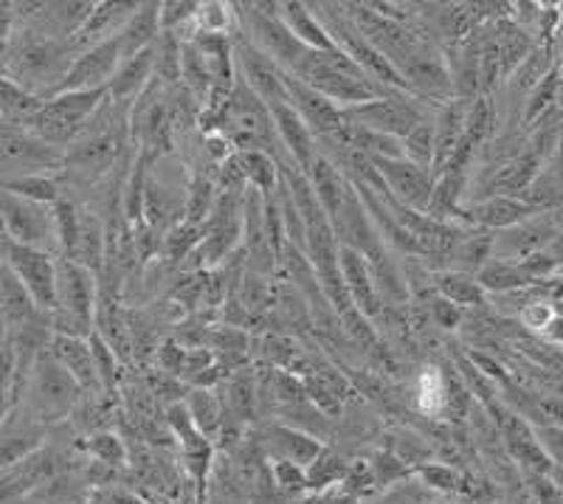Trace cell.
<instances>
[{
  "label": "cell",
  "mask_w": 563,
  "mask_h": 504,
  "mask_svg": "<svg viewBox=\"0 0 563 504\" xmlns=\"http://www.w3.org/2000/svg\"><path fill=\"white\" fill-rule=\"evenodd\" d=\"M124 52L122 40H104V43L93 45L88 52L77 54L70 63L68 74L59 83L57 94H68V90H102L113 83L115 70L122 68ZM54 94V96H57Z\"/></svg>",
  "instance_id": "30bf717a"
},
{
  "label": "cell",
  "mask_w": 563,
  "mask_h": 504,
  "mask_svg": "<svg viewBox=\"0 0 563 504\" xmlns=\"http://www.w3.org/2000/svg\"><path fill=\"white\" fill-rule=\"evenodd\" d=\"M541 336H544L547 344L563 347V319H561V316H555V319L550 321V327H547V330L541 332Z\"/></svg>",
  "instance_id": "db71d44e"
},
{
  "label": "cell",
  "mask_w": 563,
  "mask_h": 504,
  "mask_svg": "<svg viewBox=\"0 0 563 504\" xmlns=\"http://www.w3.org/2000/svg\"><path fill=\"white\" fill-rule=\"evenodd\" d=\"M155 57V79L167 88H175L180 83V63H184V40L173 32H161V37L153 45Z\"/></svg>",
  "instance_id": "74e56055"
},
{
  "label": "cell",
  "mask_w": 563,
  "mask_h": 504,
  "mask_svg": "<svg viewBox=\"0 0 563 504\" xmlns=\"http://www.w3.org/2000/svg\"><path fill=\"white\" fill-rule=\"evenodd\" d=\"M525 491L530 504H563V491L552 473H525Z\"/></svg>",
  "instance_id": "7dc6e473"
},
{
  "label": "cell",
  "mask_w": 563,
  "mask_h": 504,
  "mask_svg": "<svg viewBox=\"0 0 563 504\" xmlns=\"http://www.w3.org/2000/svg\"><path fill=\"white\" fill-rule=\"evenodd\" d=\"M234 59H238V74L251 90H254L265 105L290 102L288 88H285V70L274 63L265 52H260L245 34H234Z\"/></svg>",
  "instance_id": "8fae6325"
},
{
  "label": "cell",
  "mask_w": 563,
  "mask_h": 504,
  "mask_svg": "<svg viewBox=\"0 0 563 504\" xmlns=\"http://www.w3.org/2000/svg\"><path fill=\"white\" fill-rule=\"evenodd\" d=\"M369 468L378 485H395V482H400V479L415 476V471H411V468L406 465L395 451H378L369 460Z\"/></svg>",
  "instance_id": "bcb514c9"
},
{
  "label": "cell",
  "mask_w": 563,
  "mask_h": 504,
  "mask_svg": "<svg viewBox=\"0 0 563 504\" xmlns=\"http://www.w3.org/2000/svg\"><path fill=\"white\" fill-rule=\"evenodd\" d=\"M471 102L465 99H454V102L442 105L434 116V166L431 173L437 175L449 166V161L454 158V153L460 150L462 139H465V119Z\"/></svg>",
  "instance_id": "603a6c76"
},
{
  "label": "cell",
  "mask_w": 563,
  "mask_h": 504,
  "mask_svg": "<svg viewBox=\"0 0 563 504\" xmlns=\"http://www.w3.org/2000/svg\"><path fill=\"white\" fill-rule=\"evenodd\" d=\"M434 294L454 302L462 310H479L487 305V294L479 280L474 274H462V271H434Z\"/></svg>",
  "instance_id": "f1b7e54d"
},
{
  "label": "cell",
  "mask_w": 563,
  "mask_h": 504,
  "mask_svg": "<svg viewBox=\"0 0 563 504\" xmlns=\"http://www.w3.org/2000/svg\"><path fill=\"white\" fill-rule=\"evenodd\" d=\"M158 37H161V3H139L133 18L128 20V26H124L122 34H119L124 59L144 52V48H153Z\"/></svg>",
  "instance_id": "f546056e"
},
{
  "label": "cell",
  "mask_w": 563,
  "mask_h": 504,
  "mask_svg": "<svg viewBox=\"0 0 563 504\" xmlns=\"http://www.w3.org/2000/svg\"><path fill=\"white\" fill-rule=\"evenodd\" d=\"M415 476L434 493H454L462 487V471L445 462H422L415 468Z\"/></svg>",
  "instance_id": "ee69618b"
},
{
  "label": "cell",
  "mask_w": 563,
  "mask_h": 504,
  "mask_svg": "<svg viewBox=\"0 0 563 504\" xmlns=\"http://www.w3.org/2000/svg\"><path fill=\"white\" fill-rule=\"evenodd\" d=\"M490 260H493V231L467 229L465 237H462V243L456 245L454 256H451L449 269L476 276Z\"/></svg>",
  "instance_id": "1f68e13d"
},
{
  "label": "cell",
  "mask_w": 563,
  "mask_h": 504,
  "mask_svg": "<svg viewBox=\"0 0 563 504\" xmlns=\"http://www.w3.org/2000/svg\"><path fill=\"white\" fill-rule=\"evenodd\" d=\"M0 229L12 245H26V249L59 256L54 206L18 198L12 191H0Z\"/></svg>",
  "instance_id": "52a82bcc"
},
{
  "label": "cell",
  "mask_w": 563,
  "mask_h": 504,
  "mask_svg": "<svg viewBox=\"0 0 563 504\" xmlns=\"http://www.w3.org/2000/svg\"><path fill=\"white\" fill-rule=\"evenodd\" d=\"M541 215L538 209H532L527 200L510 198V195H496V198H482L474 204H465L462 211V226H471V229L482 231H507L512 226L525 223V220Z\"/></svg>",
  "instance_id": "9a60e30c"
},
{
  "label": "cell",
  "mask_w": 563,
  "mask_h": 504,
  "mask_svg": "<svg viewBox=\"0 0 563 504\" xmlns=\"http://www.w3.org/2000/svg\"><path fill=\"white\" fill-rule=\"evenodd\" d=\"M68 260L79 262L85 269H90L93 274H99L108 260V229H104L102 218L97 211H90L82 206V215H79V234L77 245H74V254Z\"/></svg>",
  "instance_id": "83f0119b"
},
{
  "label": "cell",
  "mask_w": 563,
  "mask_h": 504,
  "mask_svg": "<svg viewBox=\"0 0 563 504\" xmlns=\"http://www.w3.org/2000/svg\"><path fill=\"white\" fill-rule=\"evenodd\" d=\"M372 164L378 166L380 178H384L386 189H389V195L397 204L426 215L431 195H434V175H431V169H422V166L411 164L409 158H372Z\"/></svg>",
  "instance_id": "7c38bea8"
},
{
  "label": "cell",
  "mask_w": 563,
  "mask_h": 504,
  "mask_svg": "<svg viewBox=\"0 0 563 504\" xmlns=\"http://www.w3.org/2000/svg\"><path fill=\"white\" fill-rule=\"evenodd\" d=\"M82 395V386L74 381V375L59 364L52 352L43 350L34 361L32 372H29V381L23 386V397H20L18 406H23L43 426H52V423L74 415Z\"/></svg>",
  "instance_id": "3957f363"
},
{
  "label": "cell",
  "mask_w": 563,
  "mask_h": 504,
  "mask_svg": "<svg viewBox=\"0 0 563 504\" xmlns=\"http://www.w3.org/2000/svg\"><path fill=\"white\" fill-rule=\"evenodd\" d=\"M220 189L218 178H209L203 173H195L186 186V204H184V220L192 226H206L211 218V211L218 206Z\"/></svg>",
  "instance_id": "e575fe53"
},
{
  "label": "cell",
  "mask_w": 563,
  "mask_h": 504,
  "mask_svg": "<svg viewBox=\"0 0 563 504\" xmlns=\"http://www.w3.org/2000/svg\"><path fill=\"white\" fill-rule=\"evenodd\" d=\"M200 240H203V226H192L180 220L173 229L161 234V256L173 265L184 260H192V254L198 251Z\"/></svg>",
  "instance_id": "f35d334b"
},
{
  "label": "cell",
  "mask_w": 563,
  "mask_h": 504,
  "mask_svg": "<svg viewBox=\"0 0 563 504\" xmlns=\"http://www.w3.org/2000/svg\"><path fill=\"white\" fill-rule=\"evenodd\" d=\"M238 161L251 189H256L260 195H271V191L279 189L282 164L274 155L263 153V150H243V153H238Z\"/></svg>",
  "instance_id": "836d02e7"
},
{
  "label": "cell",
  "mask_w": 563,
  "mask_h": 504,
  "mask_svg": "<svg viewBox=\"0 0 563 504\" xmlns=\"http://www.w3.org/2000/svg\"><path fill=\"white\" fill-rule=\"evenodd\" d=\"M493 504H519V502H493Z\"/></svg>",
  "instance_id": "6f0895ef"
},
{
  "label": "cell",
  "mask_w": 563,
  "mask_h": 504,
  "mask_svg": "<svg viewBox=\"0 0 563 504\" xmlns=\"http://www.w3.org/2000/svg\"><path fill=\"white\" fill-rule=\"evenodd\" d=\"M479 285L485 287L487 296H499V294H512V291H525V287H532L536 282L521 271L519 262H505V260H490L485 269L476 274Z\"/></svg>",
  "instance_id": "d590c367"
},
{
  "label": "cell",
  "mask_w": 563,
  "mask_h": 504,
  "mask_svg": "<svg viewBox=\"0 0 563 504\" xmlns=\"http://www.w3.org/2000/svg\"><path fill=\"white\" fill-rule=\"evenodd\" d=\"M555 319V305L550 299H536L525 307L519 314V321L530 332H544L550 327V321Z\"/></svg>",
  "instance_id": "681fc988"
},
{
  "label": "cell",
  "mask_w": 563,
  "mask_h": 504,
  "mask_svg": "<svg viewBox=\"0 0 563 504\" xmlns=\"http://www.w3.org/2000/svg\"><path fill=\"white\" fill-rule=\"evenodd\" d=\"M220 392H223V395H220V403H223L225 420H231L238 428L254 423L256 406H260V383H256V370L243 366V370L231 372V375L220 383Z\"/></svg>",
  "instance_id": "7402d4cb"
},
{
  "label": "cell",
  "mask_w": 563,
  "mask_h": 504,
  "mask_svg": "<svg viewBox=\"0 0 563 504\" xmlns=\"http://www.w3.org/2000/svg\"><path fill=\"white\" fill-rule=\"evenodd\" d=\"M57 260L59 256L48 254V251L9 245V271L18 276L29 299L34 302V307L43 316H52L57 310Z\"/></svg>",
  "instance_id": "9c48e42d"
},
{
  "label": "cell",
  "mask_w": 563,
  "mask_h": 504,
  "mask_svg": "<svg viewBox=\"0 0 563 504\" xmlns=\"http://www.w3.org/2000/svg\"><path fill=\"white\" fill-rule=\"evenodd\" d=\"M558 99H561V68L547 74V77L527 94L521 122H525L527 128H532L541 116H547L552 108H558Z\"/></svg>",
  "instance_id": "ab89813d"
},
{
  "label": "cell",
  "mask_w": 563,
  "mask_h": 504,
  "mask_svg": "<svg viewBox=\"0 0 563 504\" xmlns=\"http://www.w3.org/2000/svg\"><path fill=\"white\" fill-rule=\"evenodd\" d=\"M57 476V453L52 448H40L32 457L12 465L9 471H0V504L14 502V498L29 496L32 491L45 487Z\"/></svg>",
  "instance_id": "e0dca14e"
},
{
  "label": "cell",
  "mask_w": 563,
  "mask_h": 504,
  "mask_svg": "<svg viewBox=\"0 0 563 504\" xmlns=\"http://www.w3.org/2000/svg\"><path fill=\"white\" fill-rule=\"evenodd\" d=\"M552 305H555V316H561V319H563V299L561 302H552Z\"/></svg>",
  "instance_id": "9f6ffc18"
},
{
  "label": "cell",
  "mask_w": 563,
  "mask_h": 504,
  "mask_svg": "<svg viewBox=\"0 0 563 504\" xmlns=\"http://www.w3.org/2000/svg\"><path fill=\"white\" fill-rule=\"evenodd\" d=\"M274 482L282 491H305L308 487V468L294 465V462L276 460L274 462Z\"/></svg>",
  "instance_id": "f907efd6"
},
{
  "label": "cell",
  "mask_w": 563,
  "mask_h": 504,
  "mask_svg": "<svg viewBox=\"0 0 563 504\" xmlns=\"http://www.w3.org/2000/svg\"><path fill=\"white\" fill-rule=\"evenodd\" d=\"M271 116H274V128L285 155L299 166L301 173H308L313 158L319 155V141H316L313 130L305 124V119L296 113V108L290 102L271 105Z\"/></svg>",
  "instance_id": "ac0fdd59"
},
{
  "label": "cell",
  "mask_w": 563,
  "mask_h": 504,
  "mask_svg": "<svg viewBox=\"0 0 563 504\" xmlns=\"http://www.w3.org/2000/svg\"><path fill=\"white\" fill-rule=\"evenodd\" d=\"M285 88H288V99L296 108V113L305 119L310 130H313L316 141L330 139V135H339L344 130V108H339L335 102H330L324 94H319L316 88L305 85L301 79L285 74Z\"/></svg>",
  "instance_id": "5bb4252c"
},
{
  "label": "cell",
  "mask_w": 563,
  "mask_h": 504,
  "mask_svg": "<svg viewBox=\"0 0 563 504\" xmlns=\"http://www.w3.org/2000/svg\"><path fill=\"white\" fill-rule=\"evenodd\" d=\"M45 428L40 420H34L23 406H14L12 415L0 423V471H9L12 465L32 457L34 451L43 448Z\"/></svg>",
  "instance_id": "2e32d148"
},
{
  "label": "cell",
  "mask_w": 563,
  "mask_h": 504,
  "mask_svg": "<svg viewBox=\"0 0 563 504\" xmlns=\"http://www.w3.org/2000/svg\"><path fill=\"white\" fill-rule=\"evenodd\" d=\"M558 234H561V229H558L555 218H552L550 211L547 215H536V218L525 220V223L493 234V260L521 262L525 256L536 254V251L550 249V243Z\"/></svg>",
  "instance_id": "4fadbf2b"
},
{
  "label": "cell",
  "mask_w": 563,
  "mask_h": 504,
  "mask_svg": "<svg viewBox=\"0 0 563 504\" xmlns=\"http://www.w3.org/2000/svg\"><path fill=\"white\" fill-rule=\"evenodd\" d=\"M346 473H350V465L341 460L339 453L324 448V451L319 453V460L308 468V487L321 491V487H330L335 485V482H344Z\"/></svg>",
  "instance_id": "7bdbcfd3"
},
{
  "label": "cell",
  "mask_w": 563,
  "mask_h": 504,
  "mask_svg": "<svg viewBox=\"0 0 563 504\" xmlns=\"http://www.w3.org/2000/svg\"><path fill=\"white\" fill-rule=\"evenodd\" d=\"M85 451L108 468H119L124 462V442L122 437L113 435V431H93V435L85 440Z\"/></svg>",
  "instance_id": "f6af8a7d"
},
{
  "label": "cell",
  "mask_w": 563,
  "mask_h": 504,
  "mask_svg": "<svg viewBox=\"0 0 563 504\" xmlns=\"http://www.w3.org/2000/svg\"><path fill=\"white\" fill-rule=\"evenodd\" d=\"M0 191H12V195H18V198L54 206L59 198H63V184H59V178L54 173L20 175V178L0 180Z\"/></svg>",
  "instance_id": "8d00e7d4"
},
{
  "label": "cell",
  "mask_w": 563,
  "mask_h": 504,
  "mask_svg": "<svg viewBox=\"0 0 563 504\" xmlns=\"http://www.w3.org/2000/svg\"><path fill=\"white\" fill-rule=\"evenodd\" d=\"M108 99V88L57 94L52 99H45L40 113L26 124V130L37 135V139H43L45 144H52V147L68 150L82 135L90 119L104 108Z\"/></svg>",
  "instance_id": "277c9868"
},
{
  "label": "cell",
  "mask_w": 563,
  "mask_h": 504,
  "mask_svg": "<svg viewBox=\"0 0 563 504\" xmlns=\"http://www.w3.org/2000/svg\"><path fill=\"white\" fill-rule=\"evenodd\" d=\"M155 79V57L153 48H144V52L133 54L130 59H124L122 68L115 70L113 83L108 85V96L110 102L115 105H133L147 85Z\"/></svg>",
  "instance_id": "484cf974"
},
{
  "label": "cell",
  "mask_w": 563,
  "mask_h": 504,
  "mask_svg": "<svg viewBox=\"0 0 563 504\" xmlns=\"http://www.w3.org/2000/svg\"><path fill=\"white\" fill-rule=\"evenodd\" d=\"M135 9H139V3H97V9L85 20V26L68 40L74 54H82L93 45L104 43V40L119 37Z\"/></svg>",
  "instance_id": "ffe728a7"
},
{
  "label": "cell",
  "mask_w": 563,
  "mask_h": 504,
  "mask_svg": "<svg viewBox=\"0 0 563 504\" xmlns=\"http://www.w3.org/2000/svg\"><path fill=\"white\" fill-rule=\"evenodd\" d=\"M43 102L45 99H40L32 90L14 83L12 77H0V122L26 128L34 116L40 113Z\"/></svg>",
  "instance_id": "4dcf8cb0"
},
{
  "label": "cell",
  "mask_w": 563,
  "mask_h": 504,
  "mask_svg": "<svg viewBox=\"0 0 563 504\" xmlns=\"http://www.w3.org/2000/svg\"><path fill=\"white\" fill-rule=\"evenodd\" d=\"M404 158H409L411 164L422 166V169H431V166H434V119L417 124V128L406 135Z\"/></svg>",
  "instance_id": "b9f144b4"
},
{
  "label": "cell",
  "mask_w": 563,
  "mask_h": 504,
  "mask_svg": "<svg viewBox=\"0 0 563 504\" xmlns=\"http://www.w3.org/2000/svg\"><path fill=\"white\" fill-rule=\"evenodd\" d=\"M290 77L301 79L305 85L316 88L319 94H324L330 102H335L339 108H352V105H364L372 99H380V96H397L400 90H389L384 85H378L375 79L364 77V74H346V70L333 68L330 63L319 57V54L308 52L299 59Z\"/></svg>",
  "instance_id": "5b68a950"
},
{
  "label": "cell",
  "mask_w": 563,
  "mask_h": 504,
  "mask_svg": "<svg viewBox=\"0 0 563 504\" xmlns=\"http://www.w3.org/2000/svg\"><path fill=\"white\" fill-rule=\"evenodd\" d=\"M305 175H308L310 186H313V191L319 195L321 206H324V211H327V218L333 220L335 215L341 211V206L346 204V198L352 195L350 178L341 173L333 161L324 158L321 153L316 155L313 164H310V169Z\"/></svg>",
  "instance_id": "4316f807"
},
{
  "label": "cell",
  "mask_w": 563,
  "mask_h": 504,
  "mask_svg": "<svg viewBox=\"0 0 563 504\" xmlns=\"http://www.w3.org/2000/svg\"><path fill=\"white\" fill-rule=\"evenodd\" d=\"M74 57L77 54L68 40L52 37L29 23H18L7 48V77H12L40 99H52Z\"/></svg>",
  "instance_id": "6da1fadb"
},
{
  "label": "cell",
  "mask_w": 563,
  "mask_h": 504,
  "mask_svg": "<svg viewBox=\"0 0 563 504\" xmlns=\"http://www.w3.org/2000/svg\"><path fill=\"white\" fill-rule=\"evenodd\" d=\"M437 110L440 108L420 102V99H415V96L397 94V96H380V99H372V102L344 108V122L358 124V128L375 130V133H384V135H391V139L404 141L417 124L434 119Z\"/></svg>",
  "instance_id": "8992f818"
},
{
  "label": "cell",
  "mask_w": 563,
  "mask_h": 504,
  "mask_svg": "<svg viewBox=\"0 0 563 504\" xmlns=\"http://www.w3.org/2000/svg\"><path fill=\"white\" fill-rule=\"evenodd\" d=\"M99 276L74 260H57V310L48 316L54 336L90 339L97 332Z\"/></svg>",
  "instance_id": "7a4b0ae2"
},
{
  "label": "cell",
  "mask_w": 563,
  "mask_h": 504,
  "mask_svg": "<svg viewBox=\"0 0 563 504\" xmlns=\"http://www.w3.org/2000/svg\"><path fill=\"white\" fill-rule=\"evenodd\" d=\"M426 310H429L431 321H434L440 330H460L462 321H465V310L462 307H456L454 302L442 299V296H429V305H426Z\"/></svg>",
  "instance_id": "c3c4849f"
},
{
  "label": "cell",
  "mask_w": 563,
  "mask_h": 504,
  "mask_svg": "<svg viewBox=\"0 0 563 504\" xmlns=\"http://www.w3.org/2000/svg\"><path fill=\"white\" fill-rule=\"evenodd\" d=\"M263 446L274 457V462L285 460L301 468L313 465L319 460V453L324 451V446L313 435H308V431H301L296 426H288V423L271 426L263 435Z\"/></svg>",
  "instance_id": "44dd1931"
},
{
  "label": "cell",
  "mask_w": 563,
  "mask_h": 504,
  "mask_svg": "<svg viewBox=\"0 0 563 504\" xmlns=\"http://www.w3.org/2000/svg\"><path fill=\"white\" fill-rule=\"evenodd\" d=\"M536 435L552 468H563V426H536Z\"/></svg>",
  "instance_id": "816d5d0a"
},
{
  "label": "cell",
  "mask_w": 563,
  "mask_h": 504,
  "mask_svg": "<svg viewBox=\"0 0 563 504\" xmlns=\"http://www.w3.org/2000/svg\"><path fill=\"white\" fill-rule=\"evenodd\" d=\"M9 237L3 234V229H0V265H7V254H9Z\"/></svg>",
  "instance_id": "11a10c76"
},
{
  "label": "cell",
  "mask_w": 563,
  "mask_h": 504,
  "mask_svg": "<svg viewBox=\"0 0 563 504\" xmlns=\"http://www.w3.org/2000/svg\"><path fill=\"white\" fill-rule=\"evenodd\" d=\"M493 130H496V108H493L490 96H479V99H474L471 108H467L465 139L462 141L471 144V147L479 153V150L487 144V139L493 135Z\"/></svg>",
  "instance_id": "60d3db41"
},
{
  "label": "cell",
  "mask_w": 563,
  "mask_h": 504,
  "mask_svg": "<svg viewBox=\"0 0 563 504\" xmlns=\"http://www.w3.org/2000/svg\"><path fill=\"white\" fill-rule=\"evenodd\" d=\"M339 262L352 305L358 307L366 319H378L380 310H384V302H380L378 287H375V280H372V269L369 262H366V256L361 254V251L341 245Z\"/></svg>",
  "instance_id": "d6986e66"
},
{
  "label": "cell",
  "mask_w": 563,
  "mask_h": 504,
  "mask_svg": "<svg viewBox=\"0 0 563 504\" xmlns=\"http://www.w3.org/2000/svg\"><path fill=\"white\" fill-rule=\"evenodd\" d=\"M48 352H52L59 364L74 375V381L82 386L85 395H90V392H102V386H99V375H97V361H93V350H90V339L52 336Z\"/></svg>",
  "instance_id": "d4e9b609"
},
{
  "label": "cell",
  "mask_w": 563,
  "mask_h": 504,
  "mask_svg": "<svg viewBox=\"0 0 563 504\" xmlns=\"http://www.w3.org/2000/svg\"><path fill=\"white\" fill-rule=\"evenodd\" d=\"M279 18L282 23L290 29V34H294V37L308 48V52H316V54L341 52L310 3H296V0L279 3Z\"/></svg>",
  "instance_id": "cb8c5ba5"
},
{
  "label": "cell",
  "mask_w": 563,
  "mask_h": 504,
  "mask_svg": "<svg viewBox=\"0 0 563 504\" xmlns=\"http://www.w3.org/2000/svg\"><path fill=\"white\" fill-rule=\"evenodd\" d=\"M14 29H18V12H14V3H3V0H0V43L9 45Z\"/></svg>",
  "instance_id": "f5cc1de1"
},
{
  "label": "cell",
  "mask_w": 563,
  "mask_h": 504,
  "mask_svg": "<svg viewBox=\"0 0 563 504\" xmlns=\"http://www.w3.org/2000/svg\"><path fill=\"white\" fill-rule=\"evenodd\" d=\"M119 155H122V139L115 133L113 119H104L99 128H93V119H90L82 135L65 150L63 173L93 184L113 169Z\"/></svg>",
  "instance_id": "ba28073f"
},
{
  "label": "cell",
  "mask_w": 563,
  "mask_h": 504,
  "mask_svg": "<svg viewBox=\"0 0 563 504\" xmlns=\"http://www.w3.org/2000/svg\"><path fill=\"white\" fill-rule=\"evenodd\" d=\"M186 409H189L192 423L198 426V431L206 440H214L223 431L225 415L218 390H189V395H186Z\"/></svg>",
  "instance_id": "d6a6232c"
}]
</instances>
